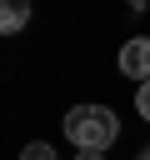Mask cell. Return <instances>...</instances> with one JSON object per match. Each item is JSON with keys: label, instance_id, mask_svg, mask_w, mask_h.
Returning <instances> with one entry per match:
<instances>
[{"label": "cell", "instance_id": "1", "mask_svg": "<svg viewBox=\"0 0 150 160\" xmlns=\"http://www.w3.org/2000/svg\"><path fill=\"white\" fill-rule=\"evenodd\" d=\"M65 135H70L80 150H105V145H115L120 120H115V110H105V105H70Z\"/></svg>", "mask_w": 150, "mask_h": 160}, {"label": "cell", "instance_id": "2", "mask_svg": "<svg viewBox=\"0 0 150 160\" xmlns=\"http://www.w3.org/2000/svg\"><path fill=\"white\" fill-rule=\"evenodd\" d=\"M120 70L130 75V80H150V35H140V40H125V50H120Z\"/></svg>", "mask_w": 150, "mask_h": 160}, {"label": "cell", "instance_id": "3", "mask_svg": "<svg viewBox=\"0 0 150 160\" xmlns=\"http://www.w3.org/2000/svg\"><path fill=\"white\" fill-rule=\"evenodd\" d=\"M25 25H30V0H0V30L15 35Z\"/></svg>", "mask_w": 150, "mask_h": 160}, {"label": "cell", "instance_id": "4", "mask_svg": "<svg viewBox=\"0 0 150 160\" xmlns=\"http://www.w3.org/2000/svg\"><path fill=\"white\" fill-rule=\"evenodd\" d=\"M20 160H55V150H50L45 140H35V145H25V150H20Z\"/></svg>", "mask_w": 150, "mask_h": 160}, {"label": "cell", "instance_id": "5", "mask_svg": "<svg viewBox=\"0 0 150 160\" xmlns=\"http://www.w3.org/2000/svg\"><path fill=\"white\" fill-rule=\"evenodd\" d=\"M135 110H140V115H145V120H150V80H145V85H140V90H135Z\"/></svg>", "mask_w": 150, "mask_h": 160}, {"label": "cell", "instance_id": "6", "mask_svg": "<svg viewBox=\"0 0 150 160\" xmlns=\"http://www.w3.org/2000/svg\"><path fill=\"white\" fill-rule=\"evenodd\" d=\"M75 160H105V155H100V150H80Z\"/></svg>", "mask_w": 150, "mask_h": 160}, {"label": "cell", "instance_id": "7", "mask_svg": "<svg viewBox=\"0 0 150 160\" xmlns=\"http://www.w3.org/2000/svg\"><path fill=\"white\" fill-rule=\"evenodd\" d=\"M140 160H150V150H145V155H140Z\"/></svg>", "mask_w": 150, "mask_h": 160}]
</instances>
